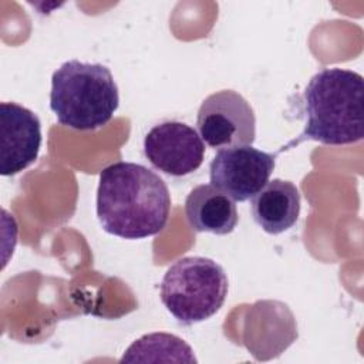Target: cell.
Wrapping results in <instances>:
<instances>
[{"label":"cell","mask_w":364,"mask_h":364,"mask_svg":"<svg viewBox=\"0 0 364 364\" xmlns=\"http://www.w3.org/2000/svg\"><path fill=\"white\" fill-rule=\"evenodd\" d=\"M171 195L164 179L134 162H115L100 172L97 216L107 233L124 239L158 235L166 225Z\"/></svg>","instance_id":"cell-1"},{"label":"cell","mask_w":364,"mask_h":364,"mask_svg":"<svg viewBox=\"0 0 364 364\" xmlns=\"http://www.w3.org/2000/svg\"><path fill=\"white\" fill-rule=\"evenodd\" d=\"M304 129L287 146L310 139L348 145L364 136V80L346 68H323L307 82L300 98Z\"/></svg>","instance_id":"cell-2"},{"label":"cell","mask_w":364,"mask_h":364,"mask_svg":"<svg viewBox=\"0 0 364 364\" xmlns=\"http://www.w3.org/2000/svg\"><path fill=\"white\" fill-rule=\"evenodd\" d=\"M118 105V87L105 65L70 60L53 73L50 108L64 127L98 129L111 121Z\"/></svg>","instance_id":"cell-3"},{"label":"cell","mask_w":364,"mask_h":364,"mask_svg":"<svg viewBox=\"0 0 364 364\" xmlns=\"http://www.w3.org/2000/svg\"><path fill=\"white\" fill-rule=\"evenodd\" d=\"M228 276L215 260L186 256L173 262L161 282V301L183 326L208 320L223 306Z\"/></svg>","instance_id":"cell-4"},{"label":"cell","mask_w":364,"mask_h":364,"mask_svg":"<svg viewBox=\"0 0 364 364\" xmlns=\"http://www.w3.org/2000/svg\"><path fill=\"white\" fill-rule=\"evenodd\" d=\"M202 141L210 148L252 145L256 138L255 111L239 92L222 90L206 97L196 118Z\"/></svg>","instance_id":"cell-5"},{"label":"cell","mask_w":364,"mask_h":364,"mask_svg":"<svg viewBox=\"0 0 364 364\" xmlns=\"http://www.w3.org/2000/svg\"><path fill=\"white\" fill-rule=\"evenodd\" d=\"M276 155L252 145L222 148L209 165L210 182L233 200L245 202L269 182Z\"/></svg>","instance_id":"cell-6"},{"label":"cell","mask_w":364,"mask_h":364,"mask_svg":"<svg viewBox=\"0 0 364 364\" xmlns=\"http://www.w3.org/2000/svg\"><path fill=\"white\" fill-rule=\"evenodd\" d=\"M144 154L161 172L185 176L202 165L205 144L196 129L188 124L165 121L152 127L145 135Z\"/></svg>","instance_id":"cell-7"},{"label":"cell","mask_w":364,"mask_h":364,"mask_svg":"<svg viewBox=\"0 0 364 364\" xmlns=\"http://www.w3.org/2000/svg\"><path fill=\"white\" fill-rule=\"evenodd\" d=\"M41 146V122L28 108L0 104V173L11 176L30 166Z\"/></svg>","instance_id":"cell-8"},{"label":"cell","mask_w":364,"mask_h":364,"mask_svg":"<svg viewBox=\"0 0 364 364\" xmlns=\"http://www.w3.org/2000/svg\"><path fill=\"white\" fill-rule=\"evenodd\" d=\"M253 220L270 235H279L297 222L300 215V193L290 181H269L250 203Z\"/></svg>","instance_id":"cell-9"},{"label":"cell","mask_w":364,"mask_h":364,"mask_svg":"<svg viewBox=\"0 0 364 364\" xmlns=\"http://www.w3.org/2000/svg\"><path fill=\"white\" fill-rule=\"evenodd\" d=\"M185 215L189 226L199 233L228 235L237 225V209L232 198L212 183L195 186L185 199Z\"/></svg>","instance_id":"cell-10"},{"label":"cell","mask_w":364,"mask_h":364,"mask_svg":"<svg viewBox=\"0 0 364 364\" xmlns=\"http://www.w3.org/2000/svg\"><path fill=\"white\" fill-rule=\"evenodd\" d=\"M158 354H164L165 361H196L192 348L178 336L168 333L142 336L128 347L119 361H158Z\"/></svg>","instance_id":"cell-11"}]
</instances>
